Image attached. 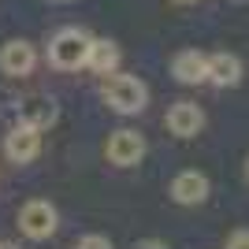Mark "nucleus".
I'll use <instances>...</instances> for the list:
<instances>
[{
    "mask_svg": "<svg viewBox=\"0 0 249 249\" xmlns=\"http://www.w3.org/2000/svg\"><path fill=\"white\" fill-rule=\"evenodd\" d=\"M101 97L119 115H138V112H145V104H149L145 82L134 78V74H108L104 86H101Z\"/></svg>",
    "mask_w": 249,
    "mask_h": 249,
    "instance_id": "f257e3e1",
    "label": "nucleus"
},
{
    "mask_svg": "<svg viewBox=\"0 0 249 249\" xmlns=\"http://www.w3.org/2000/svg\"><path fill=\"white\" fill-rule=\"evenodd\" d=\"M89 45H93V37L82 26H63L49 41V63L60 67V71H78L89 60Z\"/></svg>",
    "mask_w": 249,
    "mask_h": 249,
    "instance_id": "f03ea898",
    "label": "nucleus"
},
{
    "mask_svg": "<svg viewBox=\"0 0 249 249\" xmlns=\"http://www.w3.org/2000/svg\"><path fill=\"white\" fill-rule=\"evenodd\" d=\"M56 223H60V219H56V208H52L49 201H26V205L19 208V231L34 242L56 234Z\"/></svg>",
    "mask_w": 249,
    "mask_h": 249,
    "instance_id": "7ed1b4c3",
    "label": "nucleus"
},
{
    "mask_svg": "<svg viewBox=\"0 0 249 249\" xmlns=\"http://www.w3.org/2000/svg\"><path fill=\"white\" fill-rule=\"evenodd\" d=\"M37 153H41V130L30 123H15L11 134L4 138V156L11 164H30L37 160Z\"/></svg>",
    "mask_w": 249,
    "mask_h": 249,
    "instance_id": "20e7f679",
    "label": "nucleus"
},
{
    "mask_svg": "<svg viewBox=\"0 0 249 249\" xmlns=\"http://www.w3.org/2000/svg\"><path fill=\"white\" fill-rule=\"evenodd\" d=\"M104 156L112 160L115 167H134L142 156H145V138L138 130H115L104 145Z\"/></svg>",
    "mask_w": 249,
    "mask_h": 249,
    "instance_id": "39448f33",
    "label": "nucleus"
},
{
    "mask_svg": "<svg viewBox=\"0 0 249 249\" xmlns=\"http://www.w3.org/2000/svg\"><path fill=\"white\" fill-rule=\"evenodd\" d=\"M37 67V49L30 41H8L0 49V71L11 74V78H22V74H30Z\"/></svg>",
    "mask_w": 249,
    "mask_h": 249,
    "instance_id": "423d86ee",
    "label": "nucleus"
},
{
    "mask_svg": "<svg viewBox=\"0 0 249 249\" xmlns=\"http://www.w3.org/2000/svg\"><path fill=\"white\" fill-rule=\"evenodd\" d=\"M171 74H175L182 86H201L208 82V56L197 49H186L171 60Z\"/></svg>",
    "mask_w": 249,
    "mask_h": 249,
    "instance_id": "0eeeda50",
    "label": "nucleus"
},
{
    "mask_svg": "<svg viewBox=\"0 0 249 249\" xmlns=\"http://www.w3.org/2000/svg\"><path fill=\"white\" fill-rule=\"evenodd\" d=\"M201 126H205V112H201L197 104H190V101L171 104V112H167V130L175 138H194Z\"/></svg>",
    "mask_w": 249,
    "mask_h": 249,
    "instance_id": "6e6552de",
    "label": "nucleus"
},
{
    "mask_svg": "<svg viewBox=\"0 0 249 249\" xmlns=\"http://www.w3.org/2000/svg\"><path fill=\"white\" fill-rule=\"evenodd\" d=\"M208 197V178L201 171H182L171 178V201L178 205H201Z\"/></svg>",
    "mask_w": 249,
    "mask_h": 249,
    "instance_id": "1a4fd4ad",
    "label": "nucleus"
},
{
    "mask_svg": "<svg viewBox=\"0 0 249 249\" xmlns=\"http://www.w3.org/2000/svg\"><path fill=\"white\" fill-rule=\"evenodd\" d=\"M208 82L227 89V86H238L242 82V60L234 52H212L208 56Z\"/></svg>",
    "mask_w": 249,
    "mask_h": 249,
    "instance_id": "9d476101",
    "label": "nucleus"
},
{
    "mask_svg": "<svg viewBox=\"0 0 249 249\" xmlns=\"http://www.w3.org/2000/svg\"><path fill=\"white\" fill-rule=\"evenodd\" d=\"M86 67H89V71H97V74H115V67H119V49H115V41H104V37H93Z\"/></svg>",
    "mask_w": 249,
    "mask_h": 249,
    "instance_id": "9b49d317",
    "label": "nucleus"
},
{
    "mask_svg": "<svg viewBox=\"0 0 249 249\" xmlns=\"http://www.w3.org/2000/svg\"><path fill=\"white\" fill-rule=\"evenodd\" d=\"M56 104L52 101H45V97H34V101H26L22 104V112H19V123H30V126H37V130H49L52 123H56Z\"/></svg>",
    "mask_w": 249,
    "mask_h": 249,
    "instance_id": "f8f14e48",
    "label": "nucleus"
},
{
    "mask_svg": "<svg viewBox=\"0 0 249 249\" xmlns=\"http://www.w3.org/2000/svg\"><path fill=\"white\" fill-rule=\"evenodd\" d=\"M74 249H112V242L104 238V234H86V238H78Z\"/></svg>",
    "mask_w": 249,
    "mask_h": 249,
    "instance_id": "ddd939ff",
    "label": "nucleus"
},
{
    "mask_svg": "<svg viewBox=\"0 0 249 249\" xmlns=\"http://www.w3.org/2000/svg\"><path fill=\"white\" fill-rule=\"evenodd\" d=\"M227 249H249V231H234L227 238Z\"/></svg>",
    "mask_w": 249,
    "mask_h": 249,
    "instance_id": "4468645a",
    "label": "nucleus"
},
{
    "mask_svg": "<svg viewBox=\"0 0 249 249\" xmlns=\"http://www.w3.org/2000/svg\"><path fill=\"white\" fill-rule=\"evenodd\" d=\"M134 249H167V246H164V242H156V238H145V242H138Z\"/></svg>",
    "mask_w": 249,
    "mask_h": 249,
    "instance_id": "2eb2a0df",
    "label": "nucleus"
},
{
    "mask_svg": "<svg viewBox=\"0 0 249 249\" xmlns=\"http://www.w3.org/2000/svg\"><path fill=\"white\" fill-rule=\"evenodd\" d=\"M246 178H249V160H246Z\"/></svg>",
    "mask_w": 249,
    "mask_h": 249,
    "instance_id": "dca6fc26",
    "label": "nucleus"
},
{
    "mask_svg": "<svg viewBox=\"0 0 249 249\" xmlns=\"http://www.w3.org/2000/svg\"><path fill=\"white\" fill-rule=\"evenodd\" d=\"M178 4H194V0H178Z\"/></svg>",
    "mask_w": 249,
    "mask_h": 249,
    "instance_id": "f3484780",
    "label": "nucleus"
},
{
    "mask_svg": "<svg viewBox=\"0 0 249 249\" xmlns=\"http://www.w3.org/2000/svg\"><path fill=\"white\" fill-rule=\"evenodd\" d=\"M234 4H246V0H234Z\"/></svg>",
    "mask_w": 249,
    "mask_h": 249,
    "instance_id": "a211bd4d",
    "label": "nucleus"
},
{
    "mask_svg": "<svg viewBox=\"0 0 249 249\" xmlns=\"http://www.w3.org/2000/svg\"><path fill=\"white\" fill-rule=\"evenodd\" d=\"M52 4H63V0H52Z\"/></svg>",
    "mask_w": 249,
    "mask_h": 249,
    "instance_id": "6ab92c4d",
    "label": "nucleus"
},
{
    "mask_svg": "<svg viewBox=\"0 0 249 249\" xmlns=\"http://www.w3.org/2000/svg\"><path fill=\"white\" fill-rule=\"evenodd\" d=\"M0 249H4V246H0Z\"/></svg>",
    "mask_w": 249,
    "mask_h": 249,
    "instance_id": "aec40b11",
    "label": "nucleus"
}]
</instances>
